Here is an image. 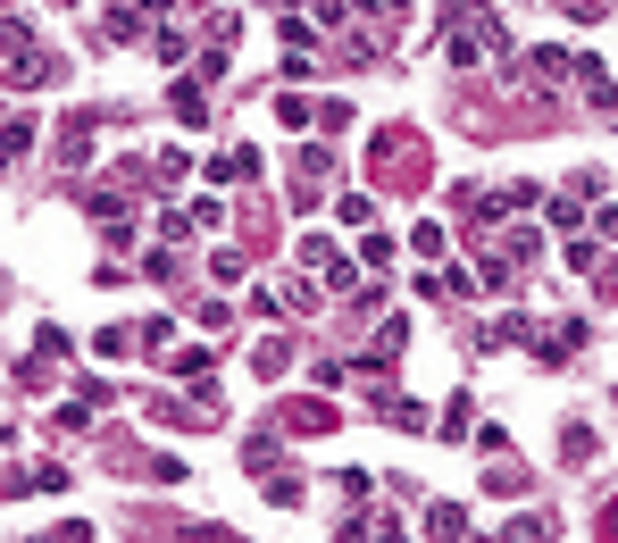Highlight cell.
Here are the masks:
<instances>
[{
    "instance_id": "cell-1",
    "label": "cell",
    "mask_w": 618,
    "mask_h": 543,
    "mask_svg": "<svg viewBox=\"0 0 618 543\" xmlns=\"http://www.w3.org/2000/svg\"><path fill=\"white\" fill-rule=\"evenodd\" d=\"M9 84H17V92H42V84H59V59L26 42V51H9Z\"/></svg>"
},
{
    "instance_id": "cell-2",
    "label": "cell",
    "mask_w": 618,
    "mask_h": 543,
    "mask_svg": "<svg viewBox=\"0 0 618 543\" xmlns=\"http://www.w3.org/2000/svg\"><path fill=\"white\" fill-rule=\"evenodd\" d=\"M460 527H468V510H460V502H443L435 518H426V535H435V543H451V535H460Z\"/></svg>"
},
{
    "instance_id": "cell-3",
    "label": "cell",
    "mask_w": 618,
    "mask_h": 543,
    "mask_svg": "<svg viewBox=\"0 0 618 543\" xmlns=\"http://www.w3.org/2000/svg\"><path fill=\"white\" fill-rule=\"evenodd\" d=\"M568 76V51H535V84H560Z\"/></svg>"
},
{
    "instance_id": "cell-4",
    "label": "cell",
    "mask_w": 618,
    "mask_h": 543,
    "mask_svg": "<svg viewBox=\"0 0 618 543\" xmlns=\"http://www.w3.org/2000/svg\"><path fill=\"white\" fill-rule=\"evenodd\" d=\"M26 143H34V126H26V117H17V126H0V159H17Z\"/></svg>"
},
{
    "instance_id": "cell-5",
    "label": "cell",
    "mask_w": 618,
    "mask_h": 543,
    "mask_svg": "<svg viewBox=\"0 0 618 543\" xmlns=\"http://www.w3.org/2000/svg\"><path fill=\"white\" fill-rule=\"evenodd\" d=\"M510 543H552V518H518V527H510Z\"/></svg>"
}]
</instances>
